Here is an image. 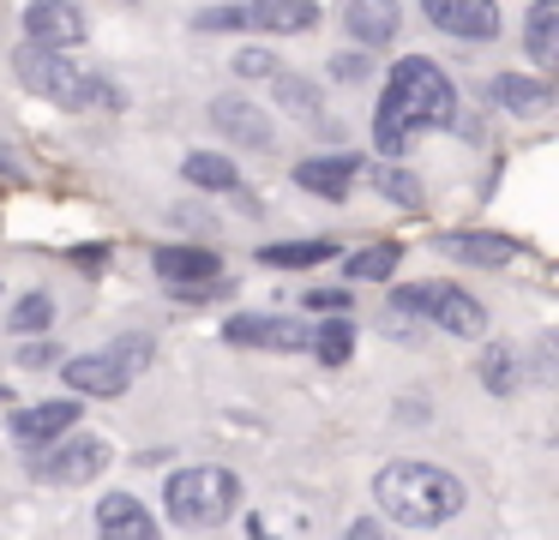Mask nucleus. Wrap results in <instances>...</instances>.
I'll return each mask as SVG.
<instances>
[{
	"instance_id": "obj_1",
	"label": "nucleus",
	"mask_w": 559,
	"mask_h": 540,
	"mask_svg": "<svg viewBox=\"0 0 559 540\" xmlns=\"http://www.w3.org/2000/svg\"><path fill=\"white\" fill-rule=\"evenodd\" d=\"M457 120V91H451V79L439 72V60L427 55H409L391 67L385 79V96H379V115H373V144L385 156L409 151L415 132L427 127H451Z\"/></svg>"
},
{
	"instance_id": "obj_2",
	"label": "nucleus",
	"mask_w": 559,
	"mask_h": 540,
	"mask_svg": "<svg viewBox=\"0 0 559 540\" xmlns=\"http://www.w3.org/2000/svg\"><path fill=\"white\" fill-rule=\"evenodd\" d=\"M373 499L385 516L409 528H439L463 511V480L439 463H385L373 480Z\"/></svg>"
},
{
	"instance_id": "obj_3",
	"label": "nucleus",
	"mask_w": 559,
	"mask_h": 540,
	"mask_svg": "<svg viewBox=\"0 0 559 540\" xmlns=\"http://www.w3.org/2000/svg\"><path fill=\"white\" fill-rule=\"evenodd\" d=\"M163 504L181 528H211L241 504V480L229 468H181L163 480Z\"/></svg>"
},
{
	"instance_id": "obj_4",
	"label": "nucleus",
	"mask_w": 559,
	"mask_h": 540,
	"mask_svg": "<svg viewBox=\"0 0 559 540\" xmlns=\"http://www.w3.org/2000/svg\"><path fill=\"white\" fill-rule=\"evenodd\" d=\"M151 355H157L151 336H115L109 348H97V355L67 360V384H73L79 396H121L127 384L151 367Z\"/></svg>"
},
{
	"instance_id": "obj_5",
	"label": "nucleus",
	"mask_w": 559,
	"mask_h": 540,
	"mask_svg": "<svg viewBox=\"0 0 559 540\" xmlns=\"http://www.w3.org/2000/svg\"><path fill=\"white\" fill-rule=\"evenodd\" d=\"M19 72H25V84H31V91H37V96H49V103H61V108L121 103V96H115L103 79H85V72H79L73 60L61 55V48H37V43H25V55H19Z\"/></svg>"
},
{
	"instance_id": "obj_6",
	"label": "nucleus",
	"mask_w": 559,
	"mask_h": 540,
	"mask_svg": "<svg viewBox=\"0 0 559 540\" xmlns=\"http://www.w3.org/2000/svg\"><path fill=\"white\" fill-rule=\"evenodd\" d=\"M391 307L415 312V319H433L439 331H451V336H481L487 331V307L475 295H463V288H451V283L397 288V295H391Z\"/></svg>"
},
{
	"instance_id": "obj_7",
	"label": "nucleus",
	"mask_w": 559,
	"mask_h": 540,
	"mask_svg": "<svg viewBox=\"0 0 559 540\" xmlns=\"http://www.w3.org/2000/svg\"><path fill=\"white\" fill-rule=\"evenodd\" d=\"M223 336H229L235 348H277V355H301V348H313V324L277 319V312H235V319L223 324Z\"/></svg>"
},
{
	"instance_id": "obj_8",
	"label": "nucleus",
	"mask_w": 559,
	"mask_h": 540,
	"mask_svg": "<svg viewBox=\"0 0 559 540\" xmlns=\"http://www.w3.org/2000/svg\"><path fill=\"white\" fill-rule=\"evenodd\" d=\"M427 24H439L457 43H493L499 36V0H421Z\"/></svg>"
},
{
	"instance_id": "obj_9",
	"label": "nucleus",
	"mask_w": 559,
	"mask_h": 540,
	"mask_svg": "<svg viewBox=\"0 0 559 540\" xmlns=\"http://www.w3.org/2000/svg\"><path fill=\"white\" fill-rule=\"evenodd\" d=\"M151 271H157L169 288H181V295H205V288L223 276V259L205 252V247H157L151 252Z\"/></svg>"
},
{
	"instance_id": "obj_10",
	"label": "nucleus",
	"mask_w": 559,
	"mask_h": 540,
	"mask_svg": "<svg viewBox=\"0 0 559 540\" xmlns=\"http://www.w3.org/2000/svg\"><path fill=\"white\" fill-rule=\"evenodd\" d=\"M103 468H109V444L91 439V432H73L61 451L37 456V475L43 480H97Z\"/></svg>"
},
{
	"instance_id": "obj_11",
	"label": "nucleus",
	"mask_w": 559,
	"mask_h": 540,
	"mask_svg": "<svg viewBox=\"0 0 559 540\" xmlns=\"http://www.w3.org/2000/svg\"><path fill=\"white\" fill-rule=\"evenodd\" d=\"M25 36L37 48H73V43H85V19H79L73 0H31Z\"/></svg>"
},
{
	"instance_id": "obj_12",
	"label": "nucleus",
	"mask_w": 559,
	"mask_h": 540,
	"mask_svg": "<svg viewBox=\"0 0 559 540\" xmlns=\"http://www.w3.org/2000/svg\"><path fill=\"white\" fill-rule=\"evenodd\" d=\"M97 540H163V528L133 492H109L97 504Z\"/></svg>"
},
{
	"instance_id": "obj_13",
	"label": "nucleus",
	"mask_w": 559,
	"mask_h": 540,
	"mask_svg": "<svg viewBox=\"0 0 559 540\" xmlns=\"http://www.w3.org/2000/svg\"><path fill=\"white\" fill-rule=\"evenodd\" d=\"M211 120L223 127V139H229V144L271 151V115H265V108H253L247 96H217V103H211Z\"/></svg>"
},
{
	"instance_id": "obj_14",
	"label": "nucleus",
	"mask_w": 559,
	"mask_h": 540,
	"mask_svg": "<svg viewBox=\"0 0 559 540\" xmlns=\"http://www.w3.org/2000/svg\"><path fill=\"white\" fill-rule=\"evenodd\" d=\"M241 24L271 31V36L313 31V24H319V0H247V7H241Z\"/></svg>"
},
{
	"instance_id": "obj_15",
	"label": "nucleus",
	"mask_w": 559,
	"mask_h": 540,
	"mask_svg": "<svg viewBox=\"0 0 559 540\" xmlns=\"http://www.w3.org/2000/svg\"><path fill=\"white\" fill-rule=\"evenodd\" d=\"M73 427H79V403H73V396H61V403H31V408H19V415H13L19 444H49V439H61V432H73Z\"/></svg>"
},
{
	"instance_id": "obj_16",
	"label": "nucleus",
	"mask_w": 559,
	"mask_h": 540,
	"mask_svg": "<svg viewBox=\"0 0 559 540\" xmlns=\"http://www.w3.org/2000/svg\"><path fill=\"white\" fill-rule=\"evenodd\" d=\"M343 24H349V36L361 48H385L391 36H397L403 12H397V0H349V7H343Z\"/></svg>"
},
{
	"instance_id": "obj_17",
	"label": "nucleus",
	"mask_w": 559,
	"mask_h": 540,
	"mask_svg": "<svg viewBox=\"0 0 559 540\" xmlns=\"http://www.w3.org/2000/svg\"><path fill=\"white\" fill-rule=\"evenodd\" d=\"M361 156H313V163L295 168V180H301L307 192H319V199H349L355 175H361Z\"/></svg>"
},
{
	"instance_id": "obj_18",
	"label": "nucleus",
	"mask_w": 559,
	"mask_h": 540,
	"mask_svg": "<svg viewBox=\"0 0 559 540\" xmlns=\"http://www.w3.org/2000/svg\"><path fill=\"white\" fill-rule=\"evenodd\" d=\"M445 252L463 264H511L523 252V240L493 235V228H469V235H445Z\"/></svg>"
},
{
	"instance_id": "obj_19",
	"label": "nucleus",
	"mask_w": 559,
	"mask_h": 540,
	"mask_svg": "<svg viewBox=\"0 0 559 540\" xmlns=\"http://www.w3.org/2000/svg\"><path fill=\"white\" fill-rule=\"evenodd\" d=\"M493 103L511 108V115H547V108H554V91H547L542 79H523V72H499Z\"/></svg>"
},
{
	"instance_id": "obj_20",
	"label": "nucleus",
	"mask_w": 559,
	"mask_h": 540,
	"mask_svg": "<svg viewBox=\"0 0 559 540\" xmlns=\"http://www.w3.org/2000/svg\"><path fill=\"white\" fill-rule=\"evenodd\" d=\"M181 175L193 180V187H211V192H235V187H241V168H235L229 156H217V151H193L181 163Z\"/></svg>"
},
{
	"instance_id": "obj_21",
	"label": "nucleus",
	"mask_w": 559,
	"mask_h": 540,
	"mask_svg": "<svg viewBox=\"0 0 559 540\" xmlns=\"http://www.w3.org/2000/svg\"><path fill=\"white\" fill-rule=\"evenodd\" d=\"M523 43H530V55L542 60V67L559 55V0H535L530 24H523Z\"/></svg>"
},
{
	"instance_id": "obj_22",
	"label": "nucleus",
	"mask_w": 559,
	"mask_h": 540,
	"mask_svg": "<svg viewBox=\"0 0 559 540\" xmlns=\"http://www.w3.org/2000/svg\"><path fill=\"white\" fill-rule=\"evenodd\" d=\"M337 259V240H295V247H259V264L271 271H307V264Z\"/></svg>"
},
{
	"instance_id": "obj_23",
	"label": "nucleus",
	"mask_w": 559,
	"mask_h": 540,
	"mask_svg": "<svg viewBox=\"0 0 559 540\" xmlns=\"http://www.w3.org/2000/svg\"><path fill=\"white\" fill-rule=\"evenodd\" d=\"M397 259H403L397 240H379V247L349 252V276H355V283H385V276L397 271Z\"/></svg>"
},
{
	"instance_id": "obj_24",
	"label": "nucleus",
	"mask_w": 559,
	"mask_h": 540,
	"mask_svg": "<svg viewBox=\"0 0 559 540\" xmlns=\"http://www.w3.org/2000/svg\"><path fill=\"white\" fill-rule=\"evenodd\" d=\"M349 348H355V331H349L343 319L313 324V355L325 360V367H343V360H349Z\"/></svg>"
},
{
	"instance_id": "obj_25",
	"label": "nucleus",
	"mask_w": 559,
	"mask_h": 540,
	"mask_svg": "<svg viewBox=\"0 0 559 540\" xmlns=\"http://www.w3.org/2000/svg\"><path fill=\"white\" fill-rule=\"evenodd\" d=\"M481 384L493 396H506L511 384H518V360H511V348H487L481 355Z\"/></svg>"
},
{
	"instance_id": "obj_26",
	"label": "nucleus",
	"mask_w": 559,
	"mask_h": 540,
	"mask_svg": "<svg viewBox=\"0 0 559 540\" xmlns=\"http://www.w3.org/2000/svg\"><path fill=\"white\" fill-rule=\"evenodd\" d=\"M373 180L391 192V204H409V211H421V180L403 175V168H373Z\"/></svg>"
},
{
	"instance_id": "obj_27",
	"label": "nucleus",
	"mask_w": 559,
	"mask_h": 540,
	"mask_svg": "<svg viewBox=\"0 0 559 540\" xmlns=\"http://www.w3.org/2000/svg\"><path fill=\"white\" fill-rule=\"evenodd\" d=\"M49 319H55L49 295H25V300L13 307V331H31V336H43V331H49Z\"/></svg>"
},
{
	"instance_id": "obj_28",
	"label": "nucleus",
	"mask_w": 559,
	"mask_h": 540,
	"mask_svg": "<svg viewBox=\"0 0 559 540\" xmlns=\"http://www.w3.org/2000/svg\"><path fill=\"white\" fill-rule=\"evenodd\" d=\"M271 79H277L283 103H289L295 115H319V103H313V84H307V79H283V72H271Z\"/></svg>"
},
{
	"instance_id": "obj_29",
	"label": "nucleus",
	"mask_w": 559,
	"mask_h": 540,
	"mask_svg": "<svg viewBox=\"0 0 559 540\" xmlns=\"http://www.w3.org/2000/svg\"><path fill=\"white\" fill-rule=\"evenodd\" d=\"M199 31H247L241 24V7H211V12H199Z\"/></svg>"
},
{
	"instance_id": "obj_30",
	"label": "nucleus",
	"mask_w": 559,
	"mask_h": 540,
	"mask_svg": "<svg viewBox=\"0 0 559 540\" xmlns=\"http://www.w3.org/2000/svg\"><path fill=\"white\" fill-rule=\"evenodd\" d=\"M235 67H241L247 79H259V72H277V60H271V55H259V48H253V55H241Z\"/></svg>"
},
{
	"instance_id": "obj_31",
	"label": "nucleus",
	"mask_w": 559,
	"mask_h": 540,
	"mask_svg": "<svg viewBox=\"0 0 559 540\" xmlns=\"http://www.w3.org/2000/svg\"><path fill=\"white\" fill-rule=\"evenodd\" d=\"M343 300H349L343 288H313V295H307V307H343Z\"/></svg>"
},
{
	"instance_id": "obj_32",
	"label": "nucleus",
	"mask_w": 559,
	"mask_h": 540,
	"mask_svg": "<svg viewBox=\"0 0 559 540\" xmlns=\"http://www.w3.org/2000/svg\"><path fill=\"white\" fill-rule=\"evenodd\" d=\"M19 360H25V367H43V360H49V343H31Z\"/></svg>"
},
{
	"instance_id": "obj_33",
	"label": "nucleus",
	"mask_w": 559,
	"mask_h": 540,
	"mask_svg": "<svg viewBox=\"0 0 559 540\" xmlns=\"http://www.w3.org/2000/svg\"><path fill=\"white\" fill-rule=\"evenodd\" d=\"M343 540H385V535H379L373 523H355V528H349V535H343Z\"/></svg>"
},
{
	"instance_id": "obj_34",
	"label": "nucleus",
	"mask_w": 559,
	"mask_h": 540,
	"mask_svg": "<svg viewBox=\"0 0 559 540\" xmlns=\"http://www.w3.org/2000/svg\"><path fill=\"white\" fill-rule=\"evenodd\" d=\"M0 396H7V391H0Z\"/></svg>"
}]
</instances>
